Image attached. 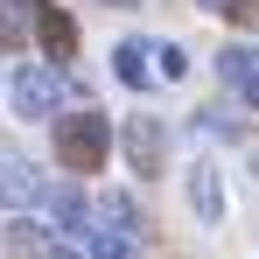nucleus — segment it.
<instances>
[{"label": "nucleus", "instance_id": "1", "mask_svg": "<svg viewBox=\"0 0 259 259\" xmlns=\"http://www.w3.org/2000/svg\"><path fill=\"white\" fill-rule=\"evenodd\" d=\"M56 119V161L63 168H98L112 147V119L105 112H49Z\"/></svg>", "mask_w": 259, "mask_h": 259}, {"label": "nucleus", "instance_id": "11", "mask_svg": "<svg viewBox=\"0 0 259 259\" xmlns=\"http://www.w3.org/2000/svg\"><path fill=\"white\" fill-rule=\"evenodd\" d=\"M147 56H154V77H182V70H189V56L175 42H147Z\"/></svg>", "mask_w": 259, "mask_h": 259}, {"label": "nucleus", "instance_id": "10", "mask_svg": "<svg viewBox=\"0 0 259 259\" xmlns=\"http://www.w3.org/2000/svg\"><path fill=\"white\" fill-rule=\"evenodd\" d=\"M35 28H42V42L56 49V56H63V49L77 42V28H70V21H63V14H49V7H42V14H35Z\"/></svg>", "mask_w": 259, "mask_h": 259}, {"label": "nucleus", "instance_id": "2", "mask_svg": "<svg viewBox=\"0 0 259 259\" xmlns=\"http://www.w3.org/2000/svg\"><path fill=\"white\" fill-rule=\"evenodd\" d=\"M7 91H14V112H21V119H49V112L63 105V70H49V63H21Z\"/></svg>", "mask_w": 259, "mask_h": 259}, {"label": "nucleus", "instance_id": "13", "mask_svg": "<svg viewBox=\"0 0 259 259\" xmlns=\"http://www.w3.org/2000/svg\"><path fill=\"white\" fill-rule=\"evenodd\" d=\"M238 91H245V98H252V105H259V70H252V77H245V84H238Z\"/></svg>", "mask_w": 259, "mask_h": 259}, {"label": "nucleus", "instance_id": "6", "mask_svg": "<svg viewBox=\"0 0 259 259\" xmlns=\"http://www.w3.org/2000/svg\"><path fill=\"white\" fill-rule=\"evenodd\" d=\"M49 217H56V231H91V224H84V217H91L84 189H77V182H63V189H49Z\"/></svg>", "mask_w": 259, "mask_h": 259}, {"label": "nucleus", "instance_id": "14", "mask_svg": "<svg viewBox=\"0 0 259 259\" xmlns=\"http://www.w3.org/2000/svg\"><path fill=\"white\" fill-rule=\"evenodd\" d=\"M203 7H238V0H203Z\"/></svg>", "mask_w": 259, "mask_h": 259}, {"label": "nucleus", "instance_id": "9", "mask_svg": "<svg viewBox=\"0 0 259 259\" xmlns=\"http://www.w3.org/2000/svg\"><path fill=\"white\" fill-rule=\"evenodd\" d=\"M252 70H259V49H245V42H231L224 56H217V77H224V84H245Z\"/></svg>", "mask_w": 259, "mask_h": 259}, {"label": "nucleus", "instance_id": "8", "mask_svg": "<svg viewBox=\"0 0 259 259\" xmlns=\"http://www.w3.org/2000/svg\"><path fill=\"white\" fill-rule=\"evenodd\" d=\"M84 238H91V259H140L133 252V231H119V224H98Z\"/></svg>", "mask_w": 259, "mask_h": 259}, {"label": "nucleus", "instance_id": "7", "mask_svg": "<svg viewBox=\"0 0 259 259\" xmlns=\"http://www.w3.org/2000/svg\"><path fill=\"white\" fill-rule=\"evenodd\" d=\"M112 77H119V84H133V91H147V84H154L147 42H119V49H112Z\"/></svg>", "mask_w": 259, "mask_h": 259}, {"label": "nucleus", "instance_id": "4", "mask_svg": "<svg viewBox=\"0 0 259 259\" xmlns=\"http://www.w3.org/2000/svg\"><path fill=\"white\" fill-rule=\"evenodd\" d=\"M189 210L203 217V224H224V175H217L210 161L189 168Z\"/></svg>", "mask_w": 259, "mask_h": 259}, {"label": "nucleus", "instance_id": "3", "mask_svg": "<svg viewBox=\"0 0 259 259\" xmlns=\"http://www.w3.org/2000/svg\"><path fill=\"white\" fill-rule=\"evenodd\" d=\"M119 147H126V161L140 175H161V119L154 112H133L126 126H119Z\"/></svg>", "mask_w": 259, "mask_h": 259}, {"label": "nucleus", "instance_id": "5", "mask_svg": "<svg viewBox=\"0 0 259 259\" xmlns=\"http://www.w3.org/2000/svg\"><path fill=\"white\" fill-rule=\"evenodd\" d=\"M35 196H42V175L28 168V161H14V154H0V203L7 210H28Z\"/></svg>", "mask_w": 259, "mask_h": 259}, {"label": "nucleus", "instance_id": "12", "mask_svg": "<svg viewBox=\"0 0 259 259\" xmlns=\"http://www.w3.org/2000/svg\"><path fill=\"white\" fill-rule=\"evenodd\" d=\"M14 35H21V14H14V7H0V42H14Z\"/></svg>", "mask_w": 259, "mask_h": 259}]
</instances>
